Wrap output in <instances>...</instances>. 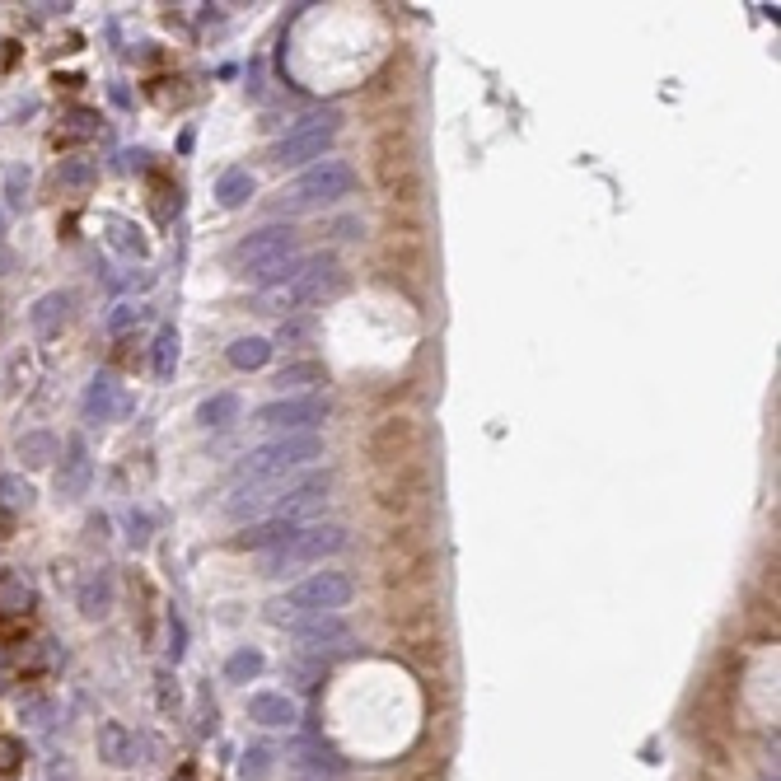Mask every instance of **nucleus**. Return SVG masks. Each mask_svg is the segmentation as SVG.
Returning a JSON list of instances; mask_svg holds the SVG:
<instances>
[{
    "instance_id": "nucleus-1",
    "label": "nucleus",
    "mask_w": 781,
    "mask_h": 781,
    "mask_svg": "<svg viewBox=\"0 0 781 781\" xmlns=\"http://www.w3.org/2000/svg\"><path fill=\"white\" fill-rule=\"evenodd\" d=\"M370 174H375L379 192L389 197V206H398L403 216H412L421 202V160H417V141L407 127H389L370 150Z\"/></svg>"
},
{
    "instance_id": "nucleus-2",
    "label": "nucleus",
    "mask_w": 781,
    "mask_h": 781,
    "mask_svg": "<svg viewBox=\"0 0 781 781\" xmlns=\"http://www.w3.org/2000/svg\"><path fill=\"white\" fill-rule=\"evenodd\" d=\"M379 262L403 290H426V281H431V239H426L417 220L389 225L384 244H379Z\"/></svg>"
},
{
    "instance_id": "nucleus-3",
    "label": "nucleus",
    "mask_w": 781,
    "mask_h": 781,
    "mask_svg": "<svg viewBox=\"0 0 781 781\" xmlns=\"http://www.w3.org/2000/svg\"><path fill=\"white\" fill-rule=\"evenodd\" d=\"M370 463H403V459H426V431H421L417 417L407 412H393L370 431V445H365Z\"/></svg>"
},
{
    "instance_id": "nucleus-4",
    "label": "nucleus",
    "mask_w": 781,
    "mask_h": 781,
    "mask_svg": "<svg viewBox=\"0 0 781 781\" xmlns=\"http://www.w3.org/2000/svg\"><path fill=\"white\" fill-rule=\"evenodd\" d=\"M290 248H295V244H290L286 230H262V234H253V239L239 248V262H244L248 272L272 276V272H281V267H286Z\"/></svg>"
},
{
    "instance_id": "nucleus-5",
    "label": "nucleus",
    "mask_w": 781,
    "mask_h": 781,
    "mask_svg": "<svg viewBox=\"0 0 781 781\" xmlns=\"http://www.w3.org/2000/svg\"><path fill=\"white\" fill-rule=\"evenodd\" d=\"M351 183H356V174H351L342 160H323L319 169H309V174L300 178V197L304 202H333V197H347Z\"/></svg>"
},
{
    "instance_id": "nucleus-6",
    "label": "nucleus",
    "mask_w": 781,
    "mask_h": 781,
    "mask_svg": "<svg viewBox=\"0 0 781 781\" xmlns=\"http://www.w3.org/2000/svg\"><path fill=\"white\" fill-rule=\"evenodd\" d=\"M342 548V529H304V534L290 538V557L295 562H319L323 552Z\"/></svg>"
},
{
    "instance_id": "nucleus-7",
    "label": "nucleus",
    "mask_w": 781,
    "mask_h": 781,
    "mask_svg": "<svg viewBox=\"0 0 781 781\" xmlns=\"http://www.w3.org/2000/svg\"><path fill=\"white\" fill-rule=\"evenodd\" d=\"M323 141H328V122H319V117H314L309 127L295 131V136L281 145V164H286V160H300V155H314Z\"/></svg>"
},
{
    "instance_id": "nucleus-8",
    "label": "nucleus",
    "mask_w": 781,
    "mask_h": 781,
    "mask_svg": "<svg viewBox=\"0 0 781 781\" xmlns=\"http://www.w3.org/2000/svg\"><path fill=\"white\" fill-rule=\"evenodd\" d=\"M351 594V580H342V576H333V571H323L319 580H309L300 590V599H314V604H342Z\"/></svg>"
},
{
    "instance_id": "nucleus-9",
    "label": "nucleus",
    "mask_w": 781,
    "mask_h": 781,
    "mask_svg": "<svg viewBox=\"0 0 781 781\" xmlns=\"http://www.w3.org/2000/svg\"><path fill=\"white\" fill-rule=\"evenodd\" d=\"M230 361L234 365H262L267 361V342H258V337H253V342H239V347L230 351Z\"/></svg>"
},
{
    "instance_id": "nucleus-10",
    "label": "nucleus",
    "mask_w": 781,
    "mask_h": 781,
    "mask_svg": "<svg viewBox=\"0 0 781 781\" xmlns=\"http://www.w3.org/2000/svg\"><path fill=\"white\" fill-rule=\"evenodd\" d=\"M19 767V744L15 739H0V777H15Z\"/></svg>"
}]
</instances>
